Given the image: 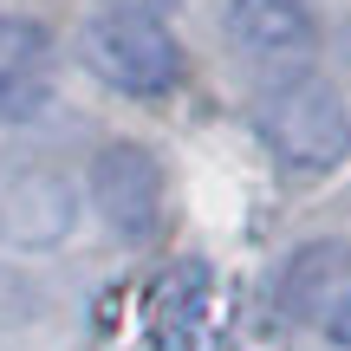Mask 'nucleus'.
<instances>
[{
  "instance_id": "nucleus-1",
  "label": "nucleus",
  "mask_w": 351,
  "mask_h": 351,
  "mask_svg": "<svg viewBox=\"0 0 351 351\" xmlns=\"http://www.w3.org/2000/svg\"><path fill=\"white\" fill-rule=\"evenodd\" d=\"M254 130H261V143L280 163L300 169V176H332L351 156V111H345L339 85H326L313 72L267 85L254 98Z\"/></svg>"
},
{
  "instance_id": "nucleus-2",
  "label": "nucleus",
  "mask_w": 351,
  "mask_h": 351,
  "mask_svg": "<svg viewBox=\"0 0 351 351\" xmlns=\"http://www.w3.org/2000/svg\"><path fill=\"white\" fill-rule=\"evenodd\" d=\"M85 65L130 98H163L182 85V39L150 13H98L85 26Z\"/></svg>"
},
{
  "instance_id": "nucleus-3",
  "label": "nucleus",
  "mask_w": 351,
  "mask_h": 351,
  "mask_svg": "<svg viewBox=\"0 0 351 351\" xmlns=\"http://www.w3.org/2000/svg\"><path fill=\"white\" fill-rule=\"evenodd\" d=\"M91 202L117 241H150L163 228V163L143 143H104L91 156Z\"/></svg>"
},
{
  "instance_id": "nucleus-4",
  "label": "nucleus",
  "mask_w": 351,
  "mask_h": 351,
  "mask_svg": "<svg viewBox=\"0 0 351 351\" xmlns=\"http://www.w3.org/2000/svg\"><path fill=\"white\" fill-rule=\"evenodd\" d=\"M221 33L254 65H293V59H306L319 46V26H313V7L306 0H228Z\"/></svg>"
},
{
  "instance_id": "nucleus-5",
  "label": "nucleus",
  "mask_w": 351,
  "mask_h": 351,
  "mask_svg": "<svg viewBox=\"0 0 351 351\" xmlns=\"http://www.w3.org/2000/svg\"><path fill=\"white\" fill-rule=\"evenodd\" d=\"M52 78H46V26L20 20V13H0V124H20V117L46 111Z\"/></svg>"
},
{
  "instance_id": "nucleus-6",
  "label": "nucleus",
  "mask_w": 351,
  "mask_h": 351,
  "mask_svg": "<svg viewBox=\"0 0 351 351\" xmlns=\"http://www.w3.org/2000/svg\"><path fill=\"white\" fill-rule=\"evenodd\" d=\"M345 287H351V247L345 241H313L280 274V313L287 319H326Z\"/></svg>"
},
{
  "instance_id": "nucleus-7",
  "label": "nucleus",
  "mask_w": 351,
  "mask_h": 351,
  "mask_svg": "<svg viewBox=\"0 0 351 351\" xmlns=\"http://www.w3.org/2000/svg\"><path fill=\"white\" fill-rule=\"evenodd\" d=\"M326 339L351 351V287L339 293V300H332V313H326Z\"/></svg>"
},
{
  "instance_id": "nucleus-8",
  "label": "nucleus",
  "mask_w": 351,
  "mask_h": 351,
  "mask_svg": "<svg viewBox=\"0 0 351 351\" xmlns=\"http://www.w3.org/2000/svg\"><path fill=\"white\" fill-rule=\"evenodd\" d=\"M176 0H104V13H150V20H163Z\"/></svg>"
}]
</instances>
